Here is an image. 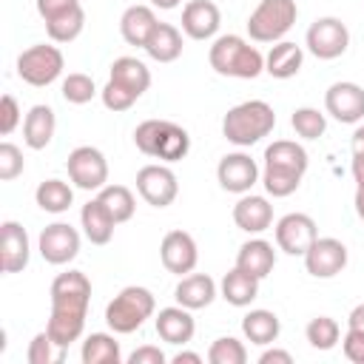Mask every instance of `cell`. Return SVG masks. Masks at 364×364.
<instances>
[{
  "mask_svg": "<svg viewBox=\"0 0 364 364\" xmlns=\"http://www.w3.org/2000/svg\"><path fill=\"white\" fill-rule=\"evenodd\" d=\"M91 304V282L82 270H65L51 282V316L48 336L68 350V344L80 341L85 330V316Z\"/></svg>",
  "mask_w": 364,
  "mask_h": 364,
  "instance_id": "obj_1",
  "label": "cell"
},
{
  "mask_svg": "<svg viewBox=\"0 0 364 364\" xmlns=\"http://www.w3.org/2000/svg\"><path fill=\"white\" fill-rule=\"evenodd\" d=\"M276 128V111L264 100H245L222 119V136L239 148H250Z\"/></svg>",
  "mask_w": 364,
  "mask_h": 364,
  "instance_id": "obj_2",
  "label": "cell"
},
{
  "mask_svg": "<svg viewBox=\"0 0 364 364\" xmlns=\"http://www.w3.org/2000/svg\"><path fill=\"white\" fill-rule=\"evenodd\" d=\"M208 63L216 74L222 77H236V80H256L264 71V57L256 46H250L239 34H222L213 40L208 51Z\"/></svg>",
  "mask_w": 364,
  "mask_h": 364,
  "instance_id": "obj_3",
  "label": "cell"
},
{
  "mask_svg": "<svg viewBox=\"0 0 364 364\" xmlns=\"http://www.w3.org/2000/svg\"><path fill=\"white\" fill-rule=\"evenodd\" d=\"M134 145L159 162H179L191 151V134L171 119H145L134 131Z\"/></svg>",
  "mask_w": 364,
  "mask_h": 364,
  "instance_id": "obj_4",
  "label": "cell"
},
{
  "mask_svg": "<svg viewBox=\"0 0 364 364\" xmlns=\"http://www.w3.org/2000/svg\"><path fill=\"white\" fill-rule=\"evenodd\" d=\"M156 310V299L148 287L139 284H128L122 287L105 307V324L111 327V333L128 336L134 330H139L145 324V318H151Z\"/></svg>",
  "mask_w": 364,
  "mask_h": 364,
  "instance_id": "obj_5",
  "label": "cell"
},
{
  "mask_svg": "<svg viewBox=\"0 0 364 364\" xmlns=\"http://www.w3.org/2000/svg\"><path fill=\"white\" fill-rule=\"evenodd\" d=\"M296 0H259L247 17V34L256 43H279L296 23Z\"/></svg>",
  "mask_w": 364,
  "mask_h": 364,
  "instance_id": "obj_6",
  "label": "cell"
},
{
  "mask_svg": "<svg viewBox=\"0 0 364 364\" xmlns=\"http://www.w3.org/2000/svg\"><path fill=\"white\" fill-rule=\"evenodd\" d=\"M63 68H65V60L57 46L37 43V46H28L26 51H20V57H17V77L34 88L51 85L63 74Z\"/></svg>",
  "mask_w": 364,
  "mask_h": 364,
  "instance_id": "obj_7",
  "label": "cell"
},
{
  "mask_svg": "<svg viewBox=\"0 0 364 364\" xmlns=\"http://www.w3.org/2000/svg\"><path fill=\"white\" fill-rule=\"evenodd\" d=\"M68 179L82 191H102L108 185V159L94 145H80L65 159Z\"/></svg>",
  "mask_w": 364,
  "mask_h": 364,
  "instance_id": "obj_8",
  "label": "cell"
},
{
  "mask_svg": "<svg viewBox=\"0 0 364 364\" xmlns=\"http://www.w3.org/2000/svg\"><path fill=\"white\" fill-rule=\"evenodd\" d=\"M304 46L318 60H336L350 46V31L338 17H318L304 34Z\"/></svg>",
  "mask_w": 364,
  "mask_h": 364,
  "instance_id": "obj_9",
  "label": "cell"
},
{
  "mask_svg": "<svg viewBox=\"0 0 364 364\" xmlns=\"http://www.w3.org/2000/svg\"><path fill=\"white\" fill-rule=\"evenodd\" d=\"M304 267L313 279H333L347 267V245L336 236H316L313 245L307 247V253L301 256Z\"/></svg>",
  "mask_w": 364,
  "mask_h": 364,
  "instance_id": "obj_10",
  "label": "cell"
},
{
  "mask_svg": "<svg viewBox=\"0 0 364 364\" xmlns=\"http://www.w3.org/2000/svg\"><path fill=\"white\" fill-rule=\"evenodd\" d=\"M136 191L151 208H168L179 193V182L168 165L151 162V165H142L136 171Z\"/></svg>",
  "mask_w": 364,
  "mask_h": 364,
  "instance_id": "obj_11",
  "label": "cell"
},
{
  "mask_svg": "<svg viewBox=\"0 0 364 364\" xmlns=\"http://www.w3.org/2000/svg\"><path fill=\"white\" fill-rule=\"evenodd\" d=\"M37 250L48 264H68L80 253V233L68 222H54L40 230Z\"/></svg>",
  "mask_w": 364,
  "mask_h": 364,
  "instance_id": "obj_12",
  "label": "cell"
},
{
  "mask_svg": "<svg viewBox=\"0 0 364 364\" xmlns=\"http://www.w3.org/2000/svg\"><path fill=\"white\" fill-rule=\"evenodd\" d=\"M324 111L333 119H338L341 125L361 122L364 119V88L358 82H350V80L333 82L324 91Z\"/></svg>",
  "mask_w": 364,
  "mask_h": 364,
  "instance_id": "obj_13",
  "label": "cell"
},
{
  "mask_svg": "<svg viewBox=\"0 0 364 364\" xmlns=\"http://www.w3.org/2000/svg\"><path fill=\"white\" fill-rule=\"evenodd\" d=\"M259 165L256 159H250V154L245 151H233V154H225L216 165V179L222 185V191L228 193H250V188L259 182Z\"/></svg>",
  "mask_w": 364,
  "mask_h": 364,
  "instance_id": "obj_14",
  "label": "cell"
},
{
  "mask_svg": "<svg viewBox=\"0 0 364 364\" xmlns=\"http://www.w3.org/2000/svg\"><path fill=\"white\" fill-rule=\"evenodd\" d=\"M316 236H318V228L307 213H299V210L284 213L276 222V247L284 250L287 256H304Z\"/></svg>",
  "mask_w": 364,
  "mask_h": 364,
  "instance_id": "obj_15",
  "label": "cell"
},
{
  "mask_svg": "<svg viewBox=\"0 0 364 364\" xmlns=\"http://www.w3.org/2000/svg\"><path fill=\"white\" fill-rule=\"evenodd\" d=\"M159 259H162L168 273H176V276L193 273V267L199 262L196 239L188 230H168L162 236V245H159Z\"/></svg>",
  "mask_w": 364,
  "mask_h": 364,
  "instance_id": "obj_16",
  "label": "cell"
},
{
  "mask_svg": "<svg viewBox=\"0 0 364 364\" xmlns=\"http://www.w3.org/2000/svg\"><path fill=\"white\" fill-rule=\"evenodd\" d=\"M28 256H31V245L26 228L14 219H6L0 225V270L20 273L28 264Z\"/></svg>",
  "mask_w": 364,
  "mask_h": 364,
  "instance_id": "obj_17",
  "label": "cell"
},
{
  "mask_svg": "<svg viewBox=\"0 0 364 364\" xmlns=\"http://www.w3.org/2000/svg\"><path fill=\"white\" fill-rule=\"evenodd\" d=\"M222 26V11L213 0H191L182 9V31L191 40H213Z\"/></svg>",
  "mask_w": 364,
  "mask_h": 364,
  "instance_id": "obj_18",
  "label": "cell"
},
{
  "mask_svg": "<svg viewBox=\"0 0 364 364\" xmlns=\"http://www.w3.org/2000/svg\"><path fill=\"white\" fill-rule=\"evenodd\" d=\"M310 159L307 151L293 142V139H276L273 145L264 148V171H276V173H287V176H304Z\"/></svg>",
  "mask_w": 364,
  "mask_h": 364,
  "instance_id": "obj_19",
  "label": "cell"
},
{
  "mask_svg": "<svg viewBox=\"0 0 364 364\" xmlns=\"http://www.w3.org/2000/svg\"><path fill=\"white\" fill-rule=\"evenodd\" d=\"M233 222L245 233H253V236L264 233L273 225V205L267 202V196L242 193L239 202L233 205Z\"/></svg>",
  "mask_w": 364,
  "mask_h": 364,
  "instance_id": "obj_20",
  "label": "cell"
},
{
  "mask_svg": "<svg viewBox=\"0 0 364 364\" xmlns=\"http://www.w3.org/2000/svg\"><path fill=\"white\" fill-rule=\"evenodd\" d=\"M154 324H156V336H159L162 341L173 344V347L188 344V341L193 338V333H196V321H193L191 310L182 307V304L162 307V310L156 313V321H154Z\"/></svg>",
  "mask_w": 364,
  "mask_h": 364,
  "instance_id": "obj_21",
  "label": "cell"
},
{
  "mask_svg": "<svg viewBox=\"0 0 364 364\" xmlns=\"http://www.w3.org/2000/svg\"><path fill=\"white\" fill-rule=\"evenodd\" d=\"M54 131H57V117H54V108L51 105H31L26 119H23V142L31 148V151H43L51 139H54Z\"/></svg>",
  "mask_w": 364,
  "mask_h": 364,
  "instance_id": "obj_22",
  "label": "cell"
},
{
  "mask_svg": "<svg viewBox=\"0 0 364 364\" xmlns=\"http://www.w3.org/2000/svg\"><path fill=\"white\" fill-rule=\"evenodd\" d=\"M80 228L85 233V239L91 245H108L114 239V228H117V219L111 216V210L97 199L85 202L82 210H80Z\"/></svg>",
  "mask_w": 364,
  "mask_h": 364,
  "instance_id": "obj_23",
  "label": "cell"
},
{
  "mask_svg": "<svg viewBox=\"0 0 364 364\" xmlns=\"http://www.w3.org/2000/svg\"><path fill=\"white\" fill-rule=\"evenodd\" d=\"M156 23H159V20H156L154 9L136 3V6H128V9L122 11V17H119V34H122V40H125L128 46L145 48V43H148V37L154 34Z\"/></svg>",
  "mask_w": 364,
  "mask_h": 364,
  "instance_id": "obj_24",
  "label": "cell"
},
{
  "mask_svg": "<svg viewBox=\"0 0 364 364\" xmlns=\"http://www.w3.org/2000/svg\"><path fill=\"white\" fill-rule=\"evenodd\" d=\"M176 304L188 307V310H202L216 299V282L208 273H188L179 276V284L173 290Z\"/></svg>",
  "mask_w": 364,
  "mask_h": 364,
  "instance_id": "obj_25",
  "label": "cell"
},
{
  "mask_svg": "<svg viewBox=\"0 0 364 364\" xmlns=\"http://www.w3.org/2000/svg\"><path fill=\"white\" fill-rule=\"evenodd\" d=\"M236 267L245 270V273H250V276H256L259 282L267 279L270 270L276 267V250H273V245L264 242V239H247L239 247V253H236Z\"/></svg>",
  "mask_w": 364,
  "mask_h": 364,
  "instance_id": "obj_26",
  "label": "cell"
},
{
  "mask_svg": "<svg viewBox=\"0 0 364 364\" xmlns=\"http://www.w3.org/2000/svg\"><path fill=\"white\" fill-rule=\"evenodd\" d=\"M301 63H304V48L290 40H279L264 57V71L276 80H290L301 71Z\"/></svg>",
  "mask_w": 364,
  "mask_h": 364,
  "instance_id": "obj_27",
  "label": "cell"
},
{
  "mask_svg": "<svg viewBox=\"0 0 364 364\" xmlns=\"http://www.w3.org/2000/svg\"><path fill=\"white\" fill-rule=\"evenodd\" d=\"M219 293H222V299H225L228 304H233V307H247V304L259 296V279L250 276V273H245V270H239V267H233V270H228V273L222 276Z\"/></svg>",
  "mask_w": 364,
  "mask_h": 364,
  "instance_id": "obj_28",
  "label": "cell"
},
{
  "mask_svg": "<svg viewBox=\"0 0 364 364\" xmlns=\"http://www.w3.org/2000/svg\"><path fill=\"white\" fill-rule=\"evenodd\" d=\"M242 333H245V338L250 341V344H259V347H267V344H273L276 338H279V333H282V321H279V316L273 313V310H250V313H245V318H242Z\"/></svg>",
  "mask_w": 364,
  "mask_h": 364,
  "instance_id": "obj_29",
  "label": "cell"
},
{
  "mask_svg": "<svg viewBox=\"0 0 364 364\" xmlns=\"http://www.w3.org/2000/svg\"><path fill=\"white\" fill-rule=\"evenodd\" d=\"M145 54L156 63H173L182 54V31L171 23H156L154 34L145 43Z\"/></svg>",
  "mask_w": 364,
  "mask_h": 364,
  "instance_id": "obj_30",
  "label": "cell"
},
{
  "mask_svg": "<svg viewBox=\"0 0 364 364\" xmlns=\"http://www.w3.org/2000/svg\"><path fill=\"white\" fill-rule=\"evenodd\" d=\"M108 80H114V82L125 85L128 91H134L136 97H142V94L148 91V85H151V71H148V65H145L142 60H136V57H117V60L111 63Z\"/></svg>",
  "mask_w": 364,
  "mask_h": 364,
  "instance_id": "obj_31",
  "label": "cell"
},
{
  "mask_svg": "<svg viewBox=\"0 0 364 364\" xmlns=\"http://www.w3.org/2000/svg\"><path fill=\"white\" fill-rule=\"evenodd\" d=\"M80 358H82V364H119L122 350H119V341L111 333H91L82 341Z\"/></svg>",
  "mask_w": 364,
  "mask_h": 364,
  "instance_id": "obj_32",
  "label": "cell"
},
{
  "mask_svg": "<svg viewBox=\"0 0 364 364\" xmlns=\"http://www.w3.org/2000/svg\"><path fill=\"white\" fill-rule=\"evenodd\" d=\"M34 199H37L40 210H46V213H65L74 202V191L63 179H46L37 185Z\"/></svg>",
  "mask_w": 364,
  "mask_h": 364,
  "instance_id": "obj_33",
  "label": "cell"
},
{
  "mask_svg": "<svg viewBox=\"0 0 364 364\" xmlns=\"http://www.w3.org/2000/svg\"><path fill=\"white\" fill-rule=\"evenodd\" d=\"M97 196H100V202L111 210V216L117 219V225L128 222V219L134 216V210H136V199H134V193H131L125 185H105Z\"/></svg>",
  "mask_w": 364,
  "mask_h": 364,
  "instance_id": "obj_34",
  "label": "cell"
},
{
  "mask_svg": "<svg viewBox=\"0 0 364 364\" xmlns=\"http://www.w3.org/2000/svg\"><path fill=\"white\" fill-rule=\"evenodd\" d=\"M82 28H85L82 6H77V9H71V11H65V14H60V17L46 23V31H48V37L54 43H71V40H77L82 34Z\"/></svg>",
  "mask_w": 364,
  "mask_h": 364,
  "instance_id": "obj_35",
  "label": "cell"
},
{
  "mask_svg": "<svg viewBox=\"0 0 364 364\" xmlns=\"http://www.w3.org/2000/svg\"><path fill=\"white\" fill-rule=\"evenodd\" d=\"M304 336H307L310 347H316V350H333L338 344V338H341V327H338V321L333 316H316L304 327Z\"/></svg>",
  "mask_w": 364,
  "mask_h": 364,
  "instance_id": "obj_36",
  "label": "cell"
},
{
  "mask_svg": "<svg viewBox=\"0 0 364 364\" xmlns=\"http://www.w3.org/2000/svg\"><path fill=\"white\" fill-rule=\"evenodd\" d=\"M290 125H293V131H296L301 139H318V136H324V131H327V117H324L318 108L301 105V108L293 111Z\"/></svg>",
  "mask_w": 364,
  "mask_h": 364,
  "instance_id": "obj_37",
  "label": "cell"
},
{
  "mask_svg": "<svg viewBox=\"0 0 364 364\" xmlns=\"http://www.w3.org/2000/svg\"><path fill=\"white\" fill-rule=\"evenodd\" d=\"M26 358L28 364H60L65 358V347H60L48 330H40L31 341H28V350H26Z\"/></svg>",
  "mask_w": 364,
  "mask_h": 364,
  "instance_id": "obj_38",
  "label": "cell"
},
{
  "mask_svg": "<svg viewBox=\"0 0 364 364\" xmlns=\"http://www.w3.org/2000/svg\"><path fill=\"white\" fill-rule=\"evenodd\" d=\"M60 94H63V100L71 102V105H85V102H91V100L97 97L94 77H88V74H82V71H74V74H68V77L63 80Z\"/></svg>",
  "mask_w": 364,
  "mask_h": 364,
  "instance_id": "obj_39",
  "label": "cell"
},
{
  "mask_svg": "<svg viewBox=\"0 0 364 364\" xmlns=\"http://www.w3.org/2000/svg\"><path fill=\"white\" fill-rule=\"evenodd\" d=\"M350 151H353V179H355V213L364 222V125L353 131Z\"/></svg>",
  "mask_w": 364,
  "mask_h": 364,
  "instance_id": "obj_40",
  "label": "cell"
},
{
  "mask_svg": "<svg viewBox=\"0 0 364 364\" xmlns=\"http://www.w3.org/2000/svg\"><path fill=\"white\" fill-rule=\"evenodd\" d=\"M208 361L210 364H245L247 347L233 336H222L208 347Z\"/></svg>",
  "mask_w": 364,
  "mask_h": 364,
  "instance_id": "obj_41",
  "label": "cell"
},
{
  "mask_svg": "<svg viewBox=\"0 0 364 364\" xmlns=\"http://www.w3.org/2000/svg\"><path fill=\"white\" fill-rule=\"evenodd\" d=\"M100 97H102V105L108 108V111H128L139 97L134 94V91H128L125 85H119V82H114V80H108L105 85H102V91H100Z\"/></svg>",
  "mask_w": 364,
  "mask_h": 364,
  "instance_id": "obj_42",
  "label": "cell"
},
{
  "mask_svg": "<svg viewBox=\"0 0 364 364\" xmlns=\"http://www.w3.org/2000/svg\"><path fill=\"white\" fill-rule=\"evenodd\" d=\"M23 168H26L23 151L14 142H0V179L11 182V179H17L23 173Z\"/></svg>",
  "mask_w": 364,
  "mask_h": 364,
  "instance_id": "obj_43",
  "label": "cell"
},
{
  "mask_svg": "<svg viewBox=\"0 0 364 364\" xmlns=\"http://www.w3.org/2000/svg\"><path fill=\"white\" fill-rule=\"evenodd\" d=\"M262 185H264V191H267L273 199H284V196H290V193H296V191H299L301 179H296V176H287V173L262 171Z\"/></svg>",
  "mask_w": 364,
  "mask_h": 364,
  "instance_id": "obj_44",
  "label": "cell"
},
{
  "mask_svg": "<svg viewBox=\"0 0 364 364\" xmlns=\"http://www.w3.org/2000/svg\"><path fill=\"white\" fill-rule=\"evenodd\" d=\"M20 105H17V100L11 97V94H3L0 97V134L3 136H9L17 125H20Z\"/></svg>",
  "mask_w": 364,
  "mask_h": 364,
  "instance_id": "obj_45",
  "label": "cell"
},
{
  "mask_svg": "<svg viewBox=\"0 0 364 364\" xmlns=\"http://www.w3.org/2000/svg\"><path fill=\"white\" fill-rule=\"evenodd\" d=\"M341 350H344L347 361H353V364H364V333L347 327V333H344V338H341Z\"/></svg>",
  "mask_w": 364,
  "mask_h": 364,
  "instance_id": "obj_46",
  "label": "cell"
},
{
  "mask_svg": "<svg viewBox=\"0 0 364 364\" xmlns=\"http://www.w3.org/2000/svg\"><path fill=\"white\" fill-rule=\"evenodd\" d=\"M34 3H37V14L43 17V23H48V20H54V17L80 6V0H34Z\"/></svg>",
  "mask_w": 364,
  "mask_h": 364,
  "instance_id": "obj_47",
  "label": "cell"
},
{
  "mask_svg": "<svg viewBox=\"0 0 364 364\" xmlns=\"http://www.w3.org/2000/svg\"><path fill=\"white\" fill-rule=\"evenodd\" d=\"M165 361H168L165 353L154 344H142L128 355V364H165Z\"/></svg>",
  "mask_w": 364,
  "mask_h": 364,
  "instance_id": "obj_48",
  "label": "cell"
},
{
  "mask_svg": "<svg viewBox=\"0 0 364 364\" xmlns=\"http://www.w3.org/2000/svg\"><path fill=\"white\" fill-rule=\"evenodd\" d=\"M259 364H293V355L287 353V350H264L262 355H259Z\"/></svg>",
  "mask_w": 364,
  "mask_h": 364,
  "instance_id": "obj_49",
  "label": "cell"
},
{
  "mask_svg": "<svg viewBox=\"0 0 364 364\" xmlns=\"http://www.w3.org/2000/svg\"><path fill=\"white\" fill-rule=\"evenodd\" d=\"M347 327H353V330H361V333H364V301H361V304H355V307L350 310V316H347Z\"/></svg>",
  "mask_w": 364,
  "mask_h": 364,
  "instance_id": "obj_50",
  "label": "cell"
},
{
  "mask_svg": "<svg viewBox=\"0 0 364 364\" xmlns=\"http://www.w3.org/2000/svg\"><path fill=\"white\" fill-rule=\"evenodd\" d=\"M171 361H173V364H202V355H199V353H191V350H179Z\"/></svg>",
  "mask_w": 364,
  "mask_h": 364,
  "instance_id": "obj_51",
  "label": "cell"
},
{
  "mask_svg": "<svg viewBox=\"0 0 364 364\" xmlns=\"http://www.w3.org/2000/svg\"><path fill=\"white\" fill-rule=\"evenodd\" d=\"M179 3H182V0H151L154 9H165V11H168V9H176Z\"/></svg>",
  "mask_w": 364,
  "mask_h": 364,
  "instance_id": "obj_52",
  "label": "cell"
}]
</instances>
